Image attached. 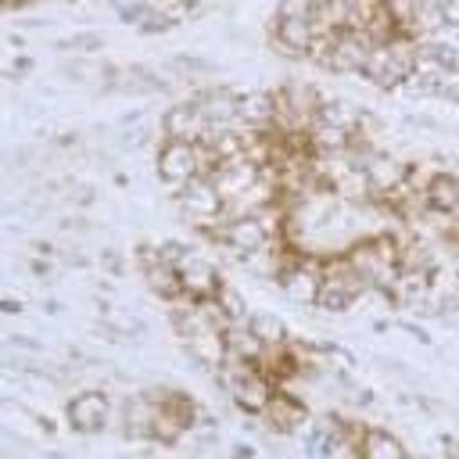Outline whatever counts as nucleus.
<instances>
[{
    "instance_id": "obj_1",
    "label": "nucleus",
    "mask_w": 459,
    "mask_h": 459,
    "mask_svg": "<svg viewBox=\"0 0 459 459\" xmlns=\"http://www.w3.org/2000/svg\"><path fill=\"white\" fill-rule=\"evenodd\" d=\"M176 204H179V215H183L190 226H197L204 237H208L212 230L226 226V197L215 190V183H212L208 176H201V179H194L186 190H179V194H176Z\"/></svg>"
},
{
    "instance_id": "obj_2",
    "label": "nucleus",
    "mask_w": 459,
    "mask_h": 459,
    "mask_svg": "<svg viewBox=\"0 0 459 459\" xmlns=\"http://www.w3.org/2000/svg\"><path fill=\"white\" fill-rule=\"evenodd\" d=\"M158 176H161V183H165L169 194H179V190H186L194 179H201L197 143L165 136V143H161V151H158Z\"/></svg>"
},
{
    "instance_id": "obj_4",
    "label": "nucleus",
    "mask_w": 459,
    "mask_h": 459,
    "mask_svg": "<svg viewBox=\"0 0 459 459\" xmlns=\"http://www.w3.org/2000/svg\"><path fill=\"white\" fill-rule=\"evenodd\" d=\"M108 416H111V402H108V394H100V391H82V394H75V398L68 402V423H72V430H79V434L100 430V427L108 423Z\"/></svg>"
},
{
    "instance_id": "obj_3",
    "label": "nucleus",
    "mask_w": 459,
    "mask_h": 459,
    "mask_svg": "<svg viewBox=\"0 0 459 459\" xmlns=\"http://www.w3.org/2000/svg\"><path fill=\"white\" fill-rule=\"evenodd\" d=\"M312 39H316V32H312V22L308 18L273 14V22H269V43L280 54H287V57H308Z\"/></svg>"
},
{
    "instance_id": "obj_5",
    "label": "nucleus",
    "mask_w": 459,
    "mask_h": 459,
    "mask_svg": "<svg viewBox=\"0 0 459 459\" xmlns=\"http://www.w3.org/2000/svg\"><path fill=\"white\" fill-rule=\"evenodd\" d=\"M262 420L273 427V430H280V434H294V430H301L305 427V420H308V409L294 398V394H287V391H273V398H269V405L262 409Z\"/></svg>"
},
{
    "instance_id": "obj_6",
    "label": "nucleus",
    "mask_w": 459,
    "mask_h": 459,
    "mask_svg": "<svg viewBox=\"0 0 459 459\" xmlns=\"http://www.w3.org/2000/svg\"><path fill=\"white\" fill-rule=\"evenodd\" d=\"M247 323H251V330L262 337V344H280V341H287V330H283V326H280V319H273L269 312L247 316Z\"/></svg>"
}]
</instances>
